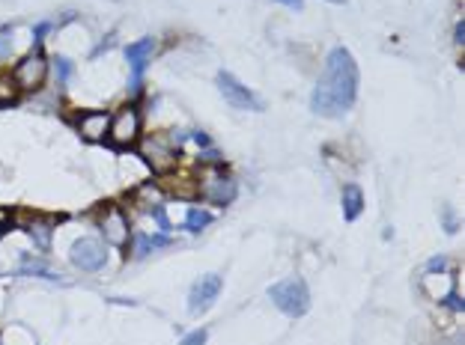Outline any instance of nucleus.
Instances as JSON below:
<instances>
[{
    "label": "nucleus",
    "instance_id": "7",
    "mask_svg": "<svg viewBox=\"0 0 465 345\" xmlns=\"http://www.w3.org/2000/svg\"><path fill=\"white\" fill-rule=\"evenodd\" d=\"M108 137L114 146H132L137 137H141V113L137 108H122L114 119H110Z\"/></svg>",
    "mask_w": 465,
    "mask_h": 345
},
{
    "label": "nucleus",
    "instance_id": "19",
    "mask_svg": "<svg viewBox=\"0 0 465 345\" xmlns=\"http://www.w3.org/2000/svg\"><path fill=\"white\" fill-rule=\"evenodd\" d=\"M149 250H153V241H149V235H134V247H132V256H146Z\"/></svg>",
    "mask_w": 465,
    "mask_h": 345
},
{
    "label": "nucleus",
    "instance_id": "1",
    "mask_svg": "<svg viewBox=\"0 0 465 345\" xmlns=\"http://www.w3.org/2000/svg\"><path fill=\"white\" fill-rule=\"evenodd\" d=\"M355 98H358V66L349 51L337 45L329 54V60H325V74L319 78L317 89H313L310 108L319 117L340 119L352 110Z\"/></svg>",
    "mask_w": 465,
    "mask_h": 345
},
{
    "label": "nucleus",
    "instance_id": "15",
    "mask_svg": "<svg viewBox=\"0 0 465 345\" xmlns=\"http://www.w3.org/2000/svg\"><path fill=\"white\" fill-rule=\"evenodd\" d=\"M134 202H137L141 209H146V211H158V209H161V190L153 188V185L137 188V190H134Z\"/></svg>",
    "mask_w": 465,
    "mask_h": 345
},
{
    "label": "nucleus",
    "instance_id": "9",
    "mask_svg": "<svg viewBox=\"0 0 465 345\" xmlns=\"http://www.w3.org/2000/svg\"><path fill=\"white\" fill-rule=\"evenodd\" d=\"M98 229H102V235L108 245L114 247H125L129 245V217L120 206H108L98 217Z\"/></svg>",
    "mask_w": 465,
    "mask_h": 345
},
{
    "label": "nucleus",
    "instance_id": "25",
    "mask_svg": "<svg viewBox=\"0 0 465 345\" xmlns=\"http://www.w3.org/2000/svg\"><path fill=\"white\" fill-rule=\"evenodd\" d=\"M278 4H284V6H290V9H301V6H305V0H278Z\"/></svg>",
    "mask_w": 465,
    "mask_h": 345
},
{
    "label": "nucleus",
    "instance_id": "3",
    "mask_svg": "<svg viewBox=\"0 0 465 345\" xmlns=\"http://www.w3.org/2000/svg\"><path fill=\"white\" fill-rule=\"evenodd\" d=\"M48 78V60L42 51H33V54L21 57L15 72H12V81H15V86L21 89V93H36V89H42Z\"/></svg>",
    "mask_w": 465,
    "mask_h": 345
},
{
    "label": "nucleus",
    "instance_id": "21",
    "mask_svg": "<svg viewBox=\"0 0 465 345\" xmlns=\"http://www.w3.org/2000/svg\"><path fill=\"white\" fill-rule=\"evenodd\" d=\"M206 339H209V330L200 327V330H191V334H188L179 345H206Z\"/></svg>",
    "mask_w": 465,
    "mask_h": 345
},
{
    "label": "nucleus",
    "instance_id": "23",
    "mask_svg": "<svg viewBox=\"0 0 465 345\" xmlns=\"http://www.w3.org/2000/svg\"><path fill=\"white\" fill-rule=\"evenodd\" d=\"M51 30V24H39V27H33V42H36V51H39V42H42V36Z\"/></svg>",
    "mask_w": 465,
    "mask_h": 345
},
{
    "label": "nucleus",
    "instance_id": "10",
    "mask_svg": "<svg viewBox=\"0 0 465 345\" xmlns=\"http://www.w3.org/2000/svg\"><path fill=\"white\" fill-rule=\"evenodd\" d=\"M153 54H155L153 39H137V42H132L129 48H125V63L132 66V86L141 84L144 72H146V63L153 60Z\"/></svg>",
    "mask_w": 465,
    "mask_h": 345
},
{
    "label": "nucleus",
    "instance_id": "26",
    "mask_svg": "<svg viewBox=\"0 0 465 345\" xmlns=\"http://www.w3.org/2000/svg\"><path fill=\"white\" fill-rule=\"evenodd\" d=\"M462 42H465V21L457 24V45H462Z\"/></svg>",
    "mask_w": 465,
    "mask_h": 345
},
{
    "label": "nucleus",
    "instance_id": "16",
    "mask_svg": "<svg viewBox=\"0 0 465 345\" xmlns=\"http://www.w3.org/2000/svg\"><path fill=\"white\" fill-rule=\"evenodd\" d=\"M21 274H36V277H45V280H60L57 274L48 271V265L39 262V259H30V256H21Z\"/></svg>",
    "mask_w": 465,
    "mask_h": 345
},
{
    "label": "nucleus",
    "instance_id": "20",
    "mask_svg": "<svg viewBox=\"0 0 465 345\" xmlns=\"http://www.w3.org/2000/svg\"><path fill=\"white\" fill-rule=\"evenodd\" d=\"M12 54V27H0V60Z\"/></svg>",
    "mask_w": 465,
    "mask_h": 345
},
{
    "label": "nucleus",
    "instance_id": "11",
    "mask_svg": "<svg viewBox=\"0 0 465 345\" xmlns=\"http://www.w3.org/2000/svg\"><path fill=\"white\" fill-rule=\"evenodd\" d=\"M200 190H203V197H209L212 202H218V206H227V202H233V197H236L233 178L218 173V170H212V176H206V182L200 185Z\"/></svg>",
    "mask_w": 465,
    "mask_h": 345
},
{
    "label": "nucleus",
    "instance_id": "17",
    "mask_svg": "<svg viewBox=\"0 0 465 345\" xmlns=\"http://www.w3.org/2000/svg\"><path fill=\"white\" fill-rule=\"evenodd\" d=\"M212 223V214L203 211V209H188V221H185V229H191V233H200V229H206Z\"/></svg>",
    "mask_w": 465,
    "mask_h": 345
},
{
    "label": "nucleus",
    "instance_id": "12",
    "mask_svg": "<svg viewBox=\"0 0 465 345\" xmlns=\"http://www.w3.org/2000/svg\"><path fill=\"white\" fill-rule=\"evenodd\" d=\"M108 129H110V117L102 110H93V113H84L78 119V131L87 143H102L108 137Z\"/></svg>",
    "mask_w": 465,
    "mask_h": 345
},
{
    "label": "nucleus",
    "instance_id": "28",
    "mask_svg": "<svg viewBox=\"0 0 465 345\" xmlns=\"http://www.w3.org/2000/svg\"><path fill=\"white\" fill-rule=\"evenodd\" d=\"M0 233H4V226H0Z\"/></svg>",
    "mask_w": 465,
    "mask_h": 345
},
{
    "label": "nucleus",
    "instance_id": "13",
    "mask_svg": "<svg viewBox=\"0 0 465 345\" xmlns=\"http://www.w3.org/2000/svg\"><path fill=\"white\" fill-rule=\"evenodd\" d=\"M340 202H343V217H346V221H349V223L358 221L361 211H364V190H361L358 185H346Z\"/></svg>",
    "mask_w": 465,
    "mask_h": 345
},
{
    "label": "nucleus",
    "instance_id": "27",
    "mask_svg": "<svg viewBox=\"0 0 465 345\" xmlns=\"http://www.w3.org/2000/svg\"><path fill=\"white\" fill-rule=\"evenodd\" d=\"M331 4H343V0H331Z\"/></svg>",
    "mask_w": 465,
    "mask_h": 345
},
{
    "label": "nucleus",
    "instance_id": "29",
    "mask_svg": "<svg viewBox=\"0 0 465 345\" xmlns=\"http://www.w3.org/2000/svg\"><path fill=\"white\" fill-rule=\"evenodd\" d=\"M0 274H4V271H0Z\"/></svg>",
    "mask_w": 465,
    "mask_h": 345
},
{
    "label": "nucleus",
    "instance_id": "4",
    "mask_svg": "<svg viewBox=\"0 0 465 345\" xmlns=\"http://www.w3.org/2000/svg\"><path fill=\"white\" fill-rule=\"evenodd\" d=\"M215 84H218V89H221L224 101H230V105L238 108V110H262V108H266L254 89H248L238 78H233L230 72H218Z\"/></svg>",
    "mask_w": 465,
    "mask_h": 345
},
{
    "label": "nucleus",
    "instance_id": "8",
    "mask_svg": "<svg viewBox=\"0 0 465 345\" xmlns=\"http://www.w3.org/2000/svg\"><path fill=\"white\" fill-rule=\"evenodd\" d=\"M221 289H224L221 274H203L191 286V292H188V310H191V313H206L209 306L218 301Z\"/></svg>",
    "mask_w": 465,
    "mask_h": 345
},
{
    "label": "nucleus",
    "instance_id": "30",
    "mask_svg": "<svg viewBox=\"0 0 465 345\" xmlns=\"http://www.w3.org/2000/svg\"><path fill=\"white\" fill-rule=\"evenodd\" d=\"M0 345H4V342H0Z\"/></svg>",
    "mask_w": 465,
    "mask_h": 345
},
{
    "label": "nucleus",
    "instance_id": "6",
    "mask_svg": "<svg viewBox=\"0 0 465 345\" xmlns=\"http://www.w3.org/2000/svg\"><path fill=\"white\" fill-rule=\"evenodd\" d=\"M69 259H72L75 268L93 274V271H102V268H105L108 250H105V245H98V241H93V238H78L72 245V250H69Z\"/></svg>",
    "mask_w": 465,
    "mask_h": 345
},
{
    "label": "nucleus",
    "instance_id": "18",
    "mask_svg": "<svg viewBox=\"0 0 465 345\" xmlns=\"http://www.w3.org/2000/svg\"><path fill=\"white\" fill-rule=\"evenodd\" d=\"M54 72H57V81H69V78H72V72H75L72 60H66V57H54Z\"/></svg>",
    "mask_w": 465,
    "mask_h": 345
},
{
    "label": "nucleus",
    "instance_id": "22",
    "mask_svg": "<svg viewBox=\"0 0 465 345\" xmlns=\"http://www.w3.org/2000/svg\"><path fill=\"white\" fill-rule=\"evenodd\" d=\"M447 265H450L447 256H435V259L426 262V274H442V271H447Z\"/></svg>",
    "mask_w": 465,
    "mask_h": 345
},
{
    "label": "nucleus",
    "instance_id": "14",
    "mask_svg": "<svg viewBox=\"0 0 465 345\" xmlns=\"http://www.w3.org/2000/svg\"><path fill=\"white\" fill-rule=\"evenodd\" d=\"M27 235L39 250H51V223L42 221V217H33L27 223Z\"/></svg>",
    "mask_w": 465,
    "mask_h": 345
},
{
    "label": "nucleus",
    "instance_id": "24",
    "mask_svg": "<svg viewBox=\"0 0 465 345\" xmlns=\"http://www.w3.org/2000/svg\"><path fill=\"white\" fill-rule=\"evenodd\" d=\"M445 229L447 233H457V221H454V214H450V209H445Z\"/></svg>",
    "mask_w": 465,
    "mask_h": 345
},
{
    "label": "nucleus",
    "instance_id": "2",
    "mask_svg": "<svg viewBox=\"0 0 465 345\" xmlns=\"http://www.w3.org/2000/svg\"><path fill=\"white\" fill-rule=\"evenodd\" d=\"M269 298L274 301V306L284 313V315H305L310 310V292H307V283L301 277H286L281 283H274L269 289Z\"/></svg>",
    "mask_w": 465,
    "mask_h": 345
},
{
    "label": "nucleus",
    "instance_id": "5",
    "mask_svg": "<svg viewBox=\"0 0 465 345\" xmlns=\"http://www.w3.org/2000/svg\"><path fill=\"white\" fill-rule=\"evenodd\" d=\"M141 158H144L155 173H170V170L176 167V158H179V152L170 146L167 137L149 134L144 143H141Z\"/></svg>",
    "mask_w": 465,
    "mask_h": 345
}]
</instances>
